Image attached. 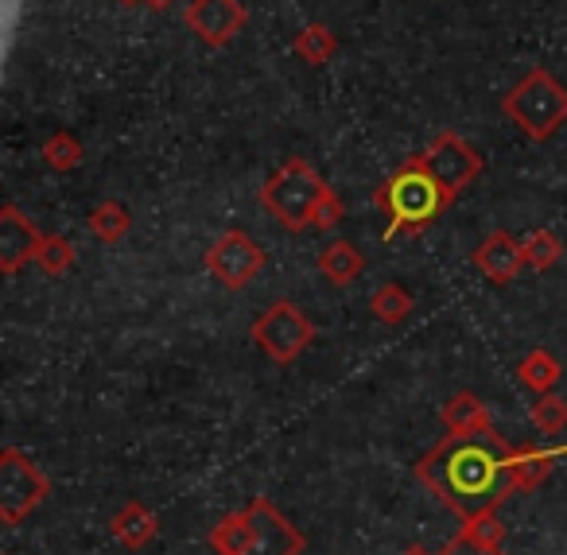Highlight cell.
<instances>
[{
    "label": "cell",
    "mask_w": 567,
    "mask_h": 555,
    "mask_svg": "<svg viewBox=\"0 0 567 555\" xmlns=\"http://www.w3.org/2000/svg\"><path fill=\"white\" fill-rule=\"evenodd\" d=\"M513 446H505L494 431L447 435L416 462V477L463 521L478 513H497L502 501L517 493L513 482Z\"/></svg>",
    "instance_id": "6da1fadb"
},
{
    "label": "cell",
    "mask_w": 567,
    "mask_h": 555,
    "mask_svg": "<svg viewBox=\"0 0 567 555\" xmlns=\"http://www.w3.org/2000/svg\"><path fill=\"white\" fill-rule=\"evenodd\" d=\"M373 203L393 218L389 222V237H401V234H420V229L432 226L451 206V195L412 156L393 179H385L373 191Z\"/></svg>",
    "instance_id": "7a4b0ae2"
},
{
    "label": "cell",
    "mask_w": 567,
    "mask_h": 555,
    "mask_svg": "<svg viewBox=\"0 0 567 555\" xmlns=\"http://www.w3.org/2000/svg\"><path fill=\"white\" fill-rule=\"evenodd\" d=\"M502 113L520 129V136H528L533 144H544L567 125V86L548 66H533L502 97Z\"/></svg>",
    "instance_id": "3957f363"
},
{
    "label": "cell",
    "mask_w": 567,
    "mask_h": 555,
    "mask_svg": "<svg viewBox=\"0 0 567 555\" xmlns=\"http://www.w3.org/2000/svg\"><path fill=\"white\" fill-rule=\"evenodd\" d=\"M327 191L331 187L323 183V175L303 156H292V160H284L265 179V187H260V206H265V214L276 226L300 234V229H311L316 206L323 203Z\"/></svg>",
    "instance_id": "277c9868"
},
{
    "label": "cell",
    "mask_w": 567,
    "mask_h": 555,
    "mask_svg": "<svg viewBox=\"0 0 567 555\" xmlns=\"http://www.w3.org/2000/svg\"><path fill=\"white\" fill-rule=\"evenodd\" d=\"M316 322L292 304V299H276L272 307L260 311V319L249 327V338L265 350V358H272L276 366H292L311 342H316Z\"/></svg>",
    "instance_id": "5b68a950"
},
{
    "label": "cell",
    "mask_w": 567,
    "mask_h": 555,
    "mask_svg": "<svg viewBox=\"0 0 567 555\" xmlns=\"http://www.w3.org/2000/svg\"><path fill=\"white\" fill-rule=\"evenodd\" d=\"M51 482L24 451L4 446L0 451V521L20 524L48 501Z\"/></svg>",
    "instance_id": "8992f818"
},
{
    "label": "cell",
    "mask_w": 567,
    "mask_h": 555,
    "mask_svg": "<svg viewBox=\"0 0 567 555\" xmlns=\"http://www.w3.org/2000/svg\"><path fill=\"white\" fill-rule=\"evenodd\" d=\"M416 160H420V167L447 191L451 203L482 175V152L474 148L471 141H463L458 133H440Z\"/></svg>",
    "instance_id": "52a82bcc"
},
{
    "label": "cell",
    "mask_w": 567,
    "mask_h": 555,
    "mask_svg": "<svg viewBox=\"0 0 567 555\" xmlns=\"http://www.w3.org/2000/svg\"><path fill=\"white\" fill-rule=\"evenodd\" d=\"M265 249L252 241L241 229H226L218 241L206 249V273L221 284L226 291H241L245 284H252L265 273Z\"/></svg>",
    "instance_id": "ba28073f"
},
{
    "label": "cell",
    "mask_w": 567,
    "mask_h": 555,
    "mask_svg": "<svg viewBox=\"0 0 567 555\" xmlns=\"http://www.w3.org/2000/svg\"><path fill=\"white\" fill-rule=\"evenodd\" d=\"M249 513H252V544L249 555H303L308 539L303 532L296 528L280 508L272 505L268 497H252L249 501Z\"/></svg>",
    "instance_id": "9c48e42d"
},
{
    "label": "cell",
    "mask_w": 567,
    "mask_h": 555,
    "mask_svg": "<svg viewBox=\"0 0 567 555\" xmlns=\"http://www.w3.org/2000/svg\"><path fill=\"white\" fill-rule=\"evenodd\" d=\"M245 4L241 0H190L183 24L206 43V48H229L245 28Z\"/></svg>",
    "instance_id": "30bf717a"
},
{
    "label": "cell",
    "mask_w": 567,
    "mask_h": 555,
    "mask_svg": "<svg viewBox=\"0 0 567 555\" xmlns=\"http://www.w3.org/2000/svg\"><path fill=\"white\" fill-rule=\"evenodd\" d=\"M43 237H48V234H40V229H35L32 222L20 214L17 203L0 206V273L17 276L28 260H35Z\"/></svg>",
    "instance_id": "8fae6325"
},
{
    "label": "cell",
    "mask_w": 567,
    "mask_h": 555,
    "mask_svg": "<svg viewBox=\"0 0 567 555\" xmlns=\"http://www.w3.org/2000/svg\"><path fill=\"white\" fill-rule=\"evenodd\" d=\"M525 265H528V260H525V241H517V237L505 234V229L486 234L478 241V249H474V268H478L489 284H497V288H502V284H509Z\"/></svg>",
    "instance_id": "7c38bea8"
},
{
    "label": "cell",
    "mask_w": 567,
    "mask_h": 555,
    "mask_svg": "<svg viewBox=\"0 0 567 555\" xmlns=\"http://www.w3.org/2000/svg\"><path fill=\"white\" fill-rule=\"evenodd\" d=\"M110 532L117 544H125L128 552H141L144 544H152L159 532V516L152 513L148 505H141V501H128L125 508H117L110 521Z\"/></svg>",
    "instance_id": "4fadbf2b"
},
{
    "label": "cell",
    "mask_w": 567,
    "mask_h": 555,
    "mask_svg": "<svg viewBox=\"0 0 567 555\" xmlns=\"http://www.w3.org/2000/svg\"><path fill=\"white\" fill-rule=\"evenodd\" d=\"M443 423H447L451 435H474V431H494L489 420V408L482 404L474 392H455V397L443 404Z\"/></svg>",
    "instance_id": "5bb4252c"
},
{
    "label": "cell",
    "mask_w": 567,
    "mask_h": 555,
    "mask_svg": "<svg viewBox=\"0 0 567 555\" xmlns=\"http://www.w3.org/2000/svg\"><path fill=\"white\" fill-rule=\"evenodd\" d=\"M365 257L358 253L354 241H331L323 253H319V273L334 284V288H350V284L362 276Z\"/></svg>",
    "instance_id": "9a60e30c"
},
{
    "label": "cell",
    "mask_w": 567,
    "mask_h": 555,
    "mask_svg": "<svg viewBox=\"0 0 567 555\" xmlns=\"http://www.w3.org/2000/svg\"><path fill=\"white\" fill-rule=\"evenodd\" d=\"M509 462H513V482H517V493H525V490H536V485L551 474V466H556V454L525 443V446H513Z\"/></svg>",
    "instance_id": "2e32d148"
},
{
    "label": "cell",
    "mask_w": 567,
    "mask_h": 555,
    "mask_svg": "<svg viewBox=\"0 0 567 555\" xmlns=\"http://www.w3.org/2000/svg\"><path fill=\"white\" fill-rule=\"evenodd\" d=\"M86 229L97 237V241L117 245L121 237H125L128 229H133V214H128V206L117 203V198H105V203H97L94 210H90Z\"/></svg>",
    "instance_id": "e0dca14e"
},
{
    "label": "cell",
    "mask_w": 567,
    "mask_h": 555,
    "mask_svg": "<svg viewBox=\"0 0 567 555\" xmlns=\"http://www.w3.org/2000/svg\"><path fill=\"white\" fill-rule=\"evenodd\" d=\"M412 307H416V299H412V291L404 288V284H396V280L381 284V288L370 296V311H373V319L385 322V327H401V322L412 315Z\"/></svg>",
    "instance_id": "ac0fdd59"
},
{
    "label": "cell",
    "mask_w": 567,
    "mask_h": 555,
    "mask_svg": "<svg viewBox=\"0 0 567 555\" xmlns=\"http://www.w3.org/2000/svg\"><path fill=\"white\" fill-rule=\"evenodd\" d=\"M292 51H296V59H300V63L323 66V63H331V59H334V51H339V40H334L327 24H308L300 35H296Z\"/></svg>",
    "instance_id": "d6986e66"
},
{
    "label": "cell",
    "mask_w": 567,
    "mask_h": 555,
    "mask_svg": "<svg viewBox=\"0 0 567 555\" xmlns=\"http://www.w3.org/2000/svg\"><path fill=\"white\" fill-rule=\"evenodd\" d=\"M559 361L551 358L548 350H528V358L517 366V377H520V384L525 389H533V392H551L559 384Z\"/></svg>",
    "instance_id": "ffe728a7"
},
{
    "label": "cell",
    "mask_w": 567,
    "mask_h": 555,
    "mask_svg": "<svg viewBox=\"0 0 567 555\" xmlns=\"http://www.w3.org/2000/svg\"><path fill=\"white\" fill-rule=\"evenodd\" d=\"M40 156H43V164H48L51 172H74L86 152H82V144H79V136H74V133H51L48 141H43Z\"/></svg>",
    "instance_id": "44dd1931"
},
{
    "label": "cell",
    "mask_w": 567,
    "mask_h": 555,
    "mask_svg": "<svg viewBox=\"0 0 567 555\" xmlns=\"http://www.w3.org/2000/svg\"><path fill=\"white\" fill-rule=\"evenodd\" d=\"M564 257V241H559L551 229H533V234L525 237V260L528 268H536V273H548L556 260Z\"/></svg>",
    "instance_id": "7402d4cb"
},
{
    "label": "cell",
    "mask_w": 567,
    "mask_h": 555,
    "mask_svg": "<svg viewBox=\"0 0 567 555\" xmlns=\"http://www.w3.org/2000/svg\"><path fill=\"white\" fill-rule=\"evenodd\" d=\"M74 260H79V253H74V245L66 241V237H59V234L43 237L40 253H35V265H40L48 276H63V273H71Z\"/></svg>",
    "instance_id": "603a6c76"
},
{
    "label": "cell",
    "mask_w": 567,
    "mask_h": 555,
    "mask_svg": "<svg viewBox=\"0 0 567 555\" xmlns=\"http://www.w3.org/2000/svg\"><path fill=\"white\" fill-rule=\"evenodd\" d=\"M528 415H533L536 431H544V435H559V431L567 428V400L556 397V392H540V400L528 408Z\"/></svg>",
    "instance_id": "cb8c5ba5"
},
{
    "label": "cell",
    "mask_w": 567,
    "mask_h": 555,
    "mask_svg": "<svg viewBox=\"0 0 567 555\" xmlns=\"http://www.w3.org/2000/svg\"><path fill=\"white\" fill-rule=\"evenodd\" d=\"M463 532L471 539H478V544H486V547H502L505 544V521L497 513H478V516H471V521H463Z\"/></svg>",
    "instance_id": "d4e9b609"
},
{
    "label": "cell",
    "mask_w": 567,
    "mask_h": 555,
    "mask_svg": "<svg viewBox=\"0 0 567 555\" xmlns=\"http://www.w3.org/2000/svg\"><path fill=\"white\" fill-rule=\"evenodd\" d=\"M342 214H347V206H342V198L334 195V191H327L323 203L316 206V218H311V229H334L342 222Z\"/></svg>",
    "instance_id": "484cf974"
},
{
    "label": "cell",
    "mask_w": 567,
    "mask_h": 555,
    "mask_svg": "<svg viewBox=\"0 0 567 555\" xmlns=\"http://www.w3.org/2000/svg\"><path fill=\"white\" fill-rule=\"evenodd\" d=\"M440 555H505L502 547H486V544H478V539H471L463 528H458V536H451L447 544H443V552Z\"/></svg>",
    "instance_id": "4316f807"
},
{
    "label": "cell",
    "mask_w": 567,
    "mask_h": 555,
    "mask_svg": "<svg viewBox=\"0 0 567 555\" xmlns=\"http://www.w3.org/2000/svg\"><path fill=\"white\" fill-rule=\"evenodd\" d=\"M144 4H148V9H156V12H167L175 4V0H144Z\"/></svg>",
    "instance_id": "83f0119b"
},
{
    "label": "cell",
    "mask_w": 567,
    "mask_h": 555,
    "mask_svg": "<svg viewBox=\"0 0 567 555\" xmlns=\"http://www.w3.org/2000/svg\"><path fill=\"white\" fill-rule=\"evenodd\" d=\"M401 555H432V552H427V547H420V544H412V547H404Z\"/></svg>",
    "instance_id": "f1b7e54d"
},
{
    "label": "cell",
    "mask_w": 567,
    "mask_h": 555,
    "mask_svg": "<svg viewBox=\"0 0 567 555\" xmlns=\"http://www.w3.org/2000/svg\"><path fill=\"white\" fill-rule=\"evenodd\" d=\"M117 4H125V9H133V4H144V0H117Z\"/></svg>",
    "instance_id": "f546056e"
}]
</instances>
